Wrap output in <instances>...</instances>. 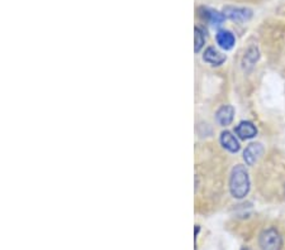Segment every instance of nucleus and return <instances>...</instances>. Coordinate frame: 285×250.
I'll list each match as a JSON object with an SVG mask.
<instances>
[{
  "label": "nucleus",
  "mask_w": 285,
  "mask_h": 250,
  "mask_svg": "<svg viewBox=\"0 0 285 250\" xmlns=\"http://www.w3.org/2000/svg\"><path fill=\"white\" fill-rule=\"evenodd\" d=\"M257 59H259V51H257L256 47H250L247 51H246L245 56L242 59V65L246 70H250V68L254 67L256 65Z\"/></svg>",
  "instance_id": "9b49d317"
},
{
  "label": "nucleus",
  "mask_w": 285,
  "mask_h": 250,
  "mask_svg": "<svg viewBox=\"0 0 285 250\" xmlns=\"http://www.w3.org/2000/svg\"><path fill=\"white\" fill-rule=\"evenodd\" d=\"M234 132H236L238 138L243 139V141L255 138L257 134L256 127H255L254 123H251V121H241L237 127H236Z\"/></svg>",
  "instance_id": "39448f33"
},
{
  "label": "nucleus",
  "mask_w": 285,
  "mask_h": 250,
  "mask_svg": "<svg viewBox=\"0 0 285 250\" xmlns=\"http://www.w3.org/2000/svg\"><path fill=\"white\" fill-rule=\"evenodd\" d=\"M224 17L234 22H247L252 17V11L247 8H238V6H226L223 10Z\"/></svg>",
  "instance_id": "7ed1b4c3"
},
{
  "label": "nucleus",
  "mask_w": 285,
  "mask_h": 250,
  "mask_svg": "<svg viewBox=\"0 0 285 250\" xmlns=\"http://www.w3.org/2000/svg\"><path fill=\"white\" fill-rule=\"evenodd\" d=\"M215 41H217L218 46H219L222 50H224V51H229V50H232L234 43H236V38H234V36L232 34V32H229V31L218 32L217 36H215Z\"/></svg>",
  "instance_id": "0eeeda50"
},
{
  "label": "nucleus",
  "mask_w": 285,
  "mask_h": 250,
  "mask_svg": "<svg viewBox=\"0 0 285 250\" xmlns=\"http://www.w3.org/2000/svg\"><path fill=\"white\" fill-rule=\"evenodd\" d=\"M194 40H195V46H194V50L195 52H199L203 48L204 46V42H206V38H204V32L202 31L199 27H197V28L194 29Z\"/></svg>",
  "instance_id": "f8f14e48"
},
{
  "label": "nucleus",
  "mask_w": 285,
  "mask_h": 250,
  "mask_svg": "<svg viewBox=\"0 0 285 250\" xmlns=\"http://www.w3.org/2000/svg\"><path fill=\"white\" fill-rule=\"evenodd\" d=\"M264 147L260 143H251L243 152V159H245L247 166H254L259 158L263 155Z\"/></svg>",
  "instance_id": "20e7f679"
},
{
  "label": "nucleus",
  "mask_w": 285,
  "mask_h": 250,
  "mask_svg": "<svg viewBox=\"0 0 285 250\" xmlns=\"http://www.w3.org/2000/svg\"><path fill=\"white\" fill-rule=\"evenodd\" d=\"M257 245L260 250H283L284 239L277 228L269 226L260 233Z\"/></svg>",
  "instance_id": "f03ea898"
},
{
  "label": "nucleus",
  "mask_w": 285,
  "mask_h": 250,
  "mask_svg": "<svg viewBox=\"0 0 285 250\" xmlns=\"http://www.w3.org/2000/svg\"><path fill=\"white\" fill-rule=\"evenodd\" d=\"M241 250H251V249H250V248H246L245 247V248H242V249H241Z\"/></svg>",
  "instance_id": "ddd939ff"
},
{
  "label": "nucleus",
  "mask_w": 285,
  "mask_h": 250,
  "mask_svg": "<svg viewBox=\"0 0 285 250\" xmlns=\"http://www.w3.org/2000/svg\"><path fill=\"white\" fill-rule=\"evenodd\" d=\"M203 58L204 61L208 62V63H211V65L213 66H219L226 61V56L220 53L219 51H217L214 47L207 48L206 52H204Z\"/></svg>",
  "instance_id": "9d476101"
},
{
  "label": "nucleus",
  "mask_w": 285,
  "mask_h": 250,
  "mask_svg": "<svg viewBox=\"0 0 285 250\" xmlns=\"http://www.w3.org/2000/svg\"><path fill=\"white\" fill-rule=\"evenodd\" d=\"M199 13H201V17L204 18L206 20H208L211 24L213 26H219L220 23L224 20V14L219 13V11H215L213 9L209 8H201L199 9Z\"/></svg>",
  "instance_id": "1a4fd4ad"
},
{
  "label": "nucleus",
  "mask_w": 285,
  "mask_h": 250,
  "mask_svg": "<svg viewBox=\"0 0 285 250\" xmlns=\"http://www.w3.org/2000/svg\"><path fill=\"white\" fill-rule=\"evenodd\" d=\"M250 191L249 172L241 164H237L231 172L229 177V192L234 199H243Z\"/></svg>",
  "instance_id": "f257e3e1"
},
{
  "label": "nucleus",
  "mask_w": 285,
  "mask_h": 250,
  "mask_svg": "<svg viewBox=\"0 0 285 250\" xmlns=\"http://www.w3.org/2000/svg\"><path fill=\"white\" fill-rule=\"evenodd\" d=\"M220 144H222L223 148L231 153H237L241 148L237 138L231 132H228V130L220 134Z\"/></svg>",
  "instance_id": "423d86ee"
},
{
  "label": "nucleus",
  "mask_w": 285,
  "mask_h": 250,
  "mask_svg": "<svg viewBox=\"0 0 285 250\" xmlns=\"http://www.w3.org/2000/svg\"><path fill=\"white\" fill-rule=\"evenodd\" d=\"M215 118H217L218 123L222 125V127H226L233 121L234 118V109L231 105H223L222 107H219L215 114Z\"/></svg>",
  "instance_id": "6e6552de"
}]
</instances>
